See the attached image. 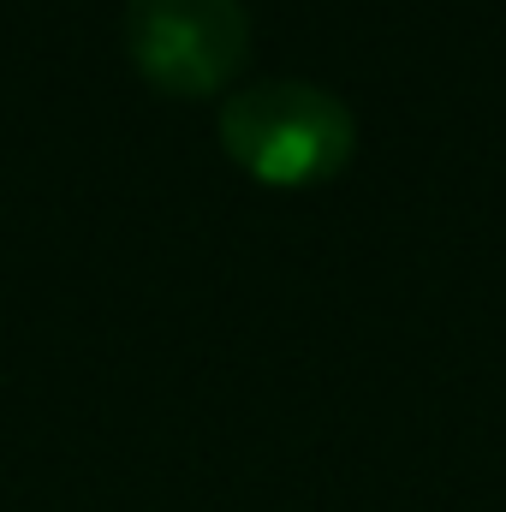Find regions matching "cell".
<instances>
[{
    "instance_id": "6da1fadb",
    "label": "cell",
    "mask_w": 506,
    "mask_h": 512,
    "mask_svg": "<svg viewBox=\"0 0 506 512\" xmlns=\"http://www.w3.org/2000/svg\"><path fill=\"white\" fill-rule=\"evenodd\" d=\"M221 155L268 191H310L352 167L358 120L352 108L304 78H256L227 90L215 114Z\"/></svg>"
},
{
    "instance_id": "7a4b0ae2",
    "label": "cell",
    "mask_w": 506,
    "mask_h": 512,
    "mask_svg": "<svg viewBox=\"0 0 506 512\" xmlns=\"http://www.w3.org/2000/svg\"><path fill=\"white\" fill-rule=\"evenodd\" d=\"M120 24L131 72L173 102L221 96L251 60L245 0H126Z\"/></svg>"
}]
</instances>
